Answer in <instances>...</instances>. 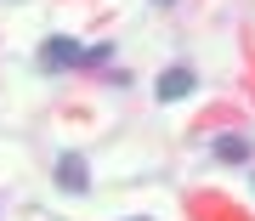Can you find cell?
<instances>
[{"mask_svg":"<svg viewBox=\"0 0 255 221\" xmlns=\"http://www.w3.org/2000/svg\"><path fill=\"white\" fill-rule=\"evenodd\" d=\"M153 6H176V0H153Z\"/></svg>","mask_w":255,"mask_h":221,"instance_id":"cell-5","label":"cell"},{"mask_svg":"<svg viewBox=\"0 0 255 221\" xmlns=\"http://www.w3.org/2000/svg\"><path fill=\"white\" fill-rule=\"evenodd\" d=\"M153 91H159V102H182V97L193 91V68H164Z\"/></svg>","mask_w":255,"mask_h":221,"instance_id":"cell-3","label":"cell"},{"mask_svg":"<svg viewBox=\"0 0 255 221\" xmlns=\"http://www.w3.org/2000/svg\"><path fill=\"white\" fill-rule=\"evenodd\" d=\"M57 187H63V193H85V187H91L85 153H63V159H57Z\"/></svg>","mask_w":255,"mask_h":221,"instance_id":"cell-2","label":"cell"},{"mask_svg":"<svg viewBox=\"0 0 255 221\" xmlns=\"http://www.w3.org/2000/svg\"><path fill=\"white\" fill-rule=\"evenodd\" d=\"M216 159H221V165H244V159H250V142L244 136H216Z\"/></svg>","mask_w":255,"mask_h":221,"instance_id":"cell-4","label":"cell"},{"mask_svg":"<svg viewBox=\"0 0 255 221\" xmlns=\"http://www.w3.org/2000/svg\"><path fill=\"white\" fill-rule=\"evenodd\" d=\"M74 63H85V46H74L68 34H51L40 46V68H74Z\"/></svg>","mask_w":255,"mask_h":221,"instance_id":"cell-1","label":"cell"}]
</instances>
